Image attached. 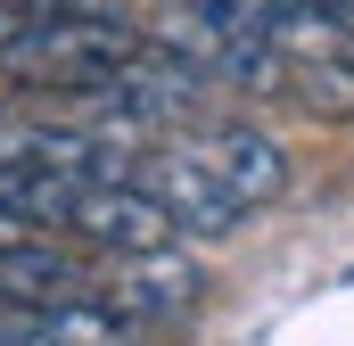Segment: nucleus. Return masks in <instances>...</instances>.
<instances>
[{"label":"nucleus","instance_id":"nucleus-10","mask_svg":"<svg viewBox=\"0 0 354 346\" xmlns=\"http://www.w3.org/2000/svg\"><path fill=\"white\" fill-rule=\"evenodd\" d=\"M0 346H58V338H41L25 313H0Z\"/></svg>","mask_w":354,"mask_h":346},{"label":"nucleus","instance_id":"nucleus-11","mask_svg":"<svg viewBox=\"0 0 354 346\" xmlns=\"http://www.w3.org/2000/svg\"><path fill=\"white\" fill-rule=\"evenodd\" d=\"M17 33H25V17H17V8H8V0H0V50H8V42H17Z\"/></svg>","mask_w":354,"mask_h":346},{"label":"nucleus","instance_id":"nucleus-5","mask_svg":"<svg viewBox=\"0 0 354 346\" xmlns=\"http://www.w3.org/2000/svg\"><path fill=\"white\" fill-rule=\"evenodd\" d=\"M181 140H189V157L214 173L248 215L272 206V198L288 190V149H280L272 132H256V124H189Z\"/></svg>","mask_w":354,"mask_h":346},{"label":"nucleus","instance_id":"nucleus-8","mask_svg":"<svg viewBox=\"0 0 354 346\" xmlns=\"http://www.w3.org/2000/svg\"><path fill=\"white\" fill-rule=\"evenodd\" d=\"M25 25H41V17H99V25H132L124 17V0H8Z\"/></svg>","mask_w":354,"mask_h":346},{"label":"nucleus","instance_id":"nucleus-9","mask_svg":"<svg viewBox=\"0 0 354 346\" xmlns=\"http://www.w3.org/2000/svg\"><path fill=\"white\" fill-rule=\"evenodd\" d=\"M41 239H50V231H41L33 215H17V206L0 198V256H8V248H41Z\"/></svg>","mask_w":354,"mask_h":346},{"label":"nucleus","instance_id":"nucleus-4","mask_svg":"<svg viewBox=\"0 0 354 346\" xmlns=\"http://www.w3.org/2000/svg\"><path fill=\"white\" fill-rule=\"evenodd\" d=\"M99 297L124 305L149 338H165V330H181V322L198 313L206 272L181 264V248H157V256H107V264H99Z\"/></svg>","mask_w":354,"mask_h":346},{"label":"nucleus","instance_id":"nucleus-12","mask_svg":"<svg viewBox=\"0 0 354 346\" xmlns=\"http://www.w3.org/2000/svg\"><path fill=\"white\" fill-rule=\"evenodd\" d=\"M313 8H330V17H346V25H354V0H313Z\"/></svg>","mask_w":354,"mask_h":346},{"label":"nucleus","instance_id":"nucleus-2","mask_svg":"<svg viewBox=\"0 0 354 346\" xmlns=\"http://www.w3.org/2000/svg\"><path fill=\"white\" fill-rule=\"evenodd\" d=\"M140 50H149V33H132V25L41 17V25H25L0 50V83L8 91H50V99H83V91H107Z\"/></svg>","mask_w":354,"mask_h":346},{"label":"nucleus","instance_id":"nucleus-6","mask_svg":"<svg viewBox=\"0 0 354 346\" xmlns=\"http://www.w3.org/2000/svg\"><path fill=\"white\" fill-rule=\"evenodd\" d=\"M256 33L272 42L280 66H322V58H354V25L313 8V0H256Z\"/></svg>","mask_w":354,"mask_h":346},{"label":"nucleus","instance_id":"nucleus-7","mask_svg":"<svg viewBox=\"0 0 354 346\" xmlns=\"http://www.w3.org/2000/svg\"><path fill=\"white\" fill-rule=\"evenodd\" d=\"M280 99L313 124H354V58H322V66H288Z\"/></svg>","mask_w":354,"mask_h":346},{"label":"nucleus","instance_id":"nucleus-3","mask_svg":"<svg viewBox=\"0 0 354 346\" xmlns=\"http://www.w3.org/2000/svg\"><path fill=\"white\" fill-rule=\"evenodd\" d=\"M124 181H132V190H149V198L174 215L181 239H231V231L248 223V206H239L214 173L189 157V140H157V149H140Z\"/></svg>","mask_w":354,"mask_h":346},{"label":"nucleus","instance_id":"nucleus-1","mask_svg":"<svg viewBox=\"0 0 354 346\" xmlns=\"http://www.w3.org/2000/svg\"><path fill=\"white\" fill-rule=\"evenodd\" d=\"M149 42L174 50L181 66H198L206 83L248 91V99H280V83H288V66L256 33V0H157Z\"/></svg>","mask_w":354,"mask_h":346}]
</instances>
